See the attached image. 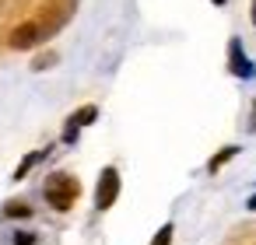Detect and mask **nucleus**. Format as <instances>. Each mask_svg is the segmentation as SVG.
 I'll return each instance as SVG.
<instances>
[{"label":"nucleus","mask_w":256,"mask_h":245,"mask_svg":"<svg viewBox=\"0 0 256 245\" xmlns=\"http://www.w3.org/2000/svg\"><path fill=\"white\" fill-rule=\"evenodd\" d=\"M116 196H120V175H116V168H106V172H102V179H98L95 207H98V210H109V207L116 203Z\"/></svg>","instance_id":"obj_2"},{"label":"nucleus","mask_w":256,"mask_h":245,"mask_svg":"<svg viewBox=\"0 0 256 245\" xmlns=\"http://www.w3.org/2000/svg\"><path fill=\"white\" fill-rule=\"evenodd\" d=\"M228 56H232V74H238V77H252V63L242 56V46H238V39H232V46H228Z\"/></svg>","instance_id":"obj_3"},{"label":"nucleus","mask_w":256,"mask_h":245,"mask_svg":"<svg viewBox=\"0 0 256 245\" xmlns=\"http://www.w3.org/2000/svg\"><path fill=\"white\" fill-rule=\"evenodd\" d=\"M249 210H256V196H252V200H249Z\"/></svg>","instance_id":"obj_12"},{"label":"nucleus","mask_w":256,"mask_h":245,"mask_svg":"<svg viewBox=\"0 0 256 245\" xmlns=\"http://www.w3.org/2000/svg\"><path fill=\"white\" fill-rule=\"evenodd\" d=\"M14 245H36V238H32L28 231H18V235H14Z\"/></svg>","instance_id":"obj_10"},{"label":"nucleus","mask_w":256,"mask_h":245,"mask_svg":"<svg viewBox=\"0 0 256 245\" xmlns=\"http://www.w3.org/2000/svg\"><path fill=\"white\" fill-rule=\"evenodd\" d=\"M8 214L11 217H28V207L25 203H8Z\"/></svg>","instance_id":"obj_9"},{"label":"nucleus","mask_w":256,"mask_h":245,"mask_svg":"<svg viewBox=\"0 0 256 245\" xmlns=\"http://www.w3.org/2000/svg\"><path fill=\"white\" fill-rule=\"evenodd\" d=\"M36 35H39V28H36V25H22V28L14 32L11 46H14V49H28V46L36 42Z\"/></svg>","instance_id":"obj_4"},{"label":"nucleus","mask_w":256,"mask_h":245,"mask_svg":"<svg viewBox=\"0 0 256 245\" xmlns=\"http://www.w3.org/2000/svg\"><path fill=\"white\" fill-rule=\"evenodd\" d=\"M39 158H42V151H36V154H28V158H25V161H22V168H18V172H14V179H25V172H28V168H32V165H36V161H39Z\"/></svg>","instance_id":"obj_7"},{"label":"nucleus","mask_w":256,"mask_h":245,"mask_svg":"<svg viewBox=\"0 0 256 245\" xmlns=\"http://www.w3.org/2000/svg\"><path fill=\"white\" fill-rule=\"evenodd\" d=\"M95 116H98V109H95V105H84V109H81L78 116H70V123H78V126H84V123H92Z\"/></svg>","instance_id":"obj_5"},{"label":"nucleus","mask_w":256,"mask_h":245,"mask_svg":"<svg viewBox=\"0 0 256 245\" xmlns=\"http://www.w3.org/2000/svg\"><path fill=\"white\" fill-rule=\"evenodd\" d=\"M42 193H46V200H50L56 210H70L74 200H78V193H81V186H78V179L56 172V175L46 179V189H42Z\"/></svg>","instance_id":"obj_1"},{"label":"nucleus","mask_w":256,"mask_h":245,"mask_svg":"<svg viewBox=\"0 0 256 245\" xmlns=\"http://www.w3.org/2000/svg\"><path fill=\"white\" fill-rule=\"evenodd\" d=\"M235 151H238V147H224V151H221L218 158H210V165H207V168H210V172H218V168H221V165H224L228 158H235Z\"/></svg>","instance_id":"obj_6"},{"label":"nucleus","mask_w":256,"mask_h":245,"mask_svg":"<svg viewBox=\"0 0 256 245\" xmlns=\"http://www.w3.org/2000/svg\"><path fill=\"white\" fill-rule=\"evenodd\" d=\"M214 4H224V0H214Z\"/></svg>","instance_id":"obj_13"},{"label":"nucleus","mask_w":256,"mask_h":245,"mask_svg":"<svg viewBox=\"0 0 256 245\" xmlns=\"http://www.w3.org/2000/svg\"><path fill=\"white\" fill-rule=\"evenodd\" d=\"M252 25H256V0H252Z\"/></svg>","instance_id":"obj_11"},{"label":"nucleus","mask_w":256,"mask_h":245,"mask_svg":"<svg viewBox=\"0 0 256 245\" xmlns=\"http://www.w3.org/2000/svg\"><path fill=\"white\" fill-rule=\"evenodd\" d=\"M168 242H172V224H165V228L154 235V242H151V245H168Z\"/></svg>","instance_id":"obj_8"}]
</instances>
